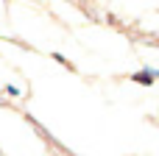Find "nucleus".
Listing matches in <instances>:
<instances>
[{"label":"nucleus","instance_id":"obj_1","mask_svg":"<svg viewBox=\"0 0 159 156\" xmlns=\"http://www.w3.org/2000/svg\"><path fill=\"white\" fill-rule=\"evenodd\" d=\"M159 78V70L154 67H145V70H137L134 75H131V81H137V84H145V87H151L154 81Z\"/></svg>","mask_w":159,"mask_h":156}]
</instances>
